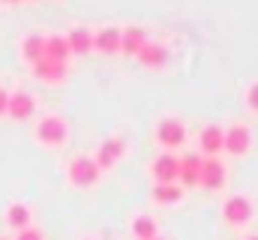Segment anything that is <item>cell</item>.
<instances>
[{"mask_svg":"<svg viewBox=\"0 0 258 240\" xmlns=\"http://www.w3.org/2000/svg\"><path fill=\"white\" fill-rule=\"evenodd\" d=\"M33 135H36V141L45 144V147H60L66 138H69V123H66L60 114H45V117L36 120Z\"/></svg>","mask_w":258,"mask_h":240,"instance_id":"cell-1","label":"cell"},{"mask_svg":"<svg viewBox=\"0 0 258 240\" xmlns=\"http://www.w3.org/2000/svg\"><path fill=\"white\" fill-rule=\"evenodd\" d=\"M99 165H96V159L93 156H75L72 162H69V180L75 183V186H93L96 180H99Z\"/></svg>","mask_w":258,"mask_h":240,"instance_id":"cell-2","label":"cell"},{"mask_svg":"<svg viewBox=\"0 0 258 240\" xmlns=\"http://www.w3.org/2000/svg\"><path fill=\"white\" fill-rule=\"evenodd\" d=\"M222 216H225V222H231V225H243V222L252 219V201H249L246 195H231V198L222 204Z\"/></svg>","mask_w":258,"mask_h":240,"instance_id":"cell-3","label":"cell"},{"mask_svg":"<svg viewBox=\"0 0 258 240\" xmlns=\"http://www.w3.org/2000/svg\"><path fill=\"white\" fill-rule=\"evenodd\" d=\"M183 138H186V126L177 117L159 120V126H156V141H159V144H165V147H180Z\"/></svg>","mask_w":258,"mask_h":240,"instance_id":"cell-4","label":"cell"},{"mask_svg":"<svg viewBox=\"0 0 258 240\" xmlns=\"http://www.w3.org/2000/svg\"><path fill=\"white\" fill-rule=\"evenodd\" d=\"M249 144H252L249 126L234 123V126H228V129H225V147H222V150H228L231 156H243V153L249 150Z\"/></svg>","mask_w":258,"mask_h":240,"instance_id":"cell-5","label":"cell"},{"mask_svg":"<svg viewBox=\"0 0 258 240\" xmlns=\"http://www.w3.org/2000/svg\"><path fill=\"white\" fill-rule=\"evenodd\" d=\"M6 114L12 120H30L36 114V99H33V93H27V90L9 93V108H6Z\"/></svg>","mask_w":258,"mask_h":240,"instance_id":"cell-6","label":"cell"},{"mask_svg":"<svg viewBox=\"0 0 258 240\" xmlns=\"http://www.w3.org/2000/svg\"><path fill=\"white\" fill-rule=\"evenodd\" d=\"M198 183L204 189H222V183H225V165L216 156H207L201 162V177H198Z\"/></svg>","mask_w":258,"mask_h":240,"instance_id":"cell-7","label":"cell"},{"mask_svg":"<svg viewBox=\"0 0 258 240\" xmlns=\"http://www.w3.org/2000/svg\"><path fill=\"white\" fill-rule=\"evenodd\" d=\"M66 72H69L66 63H57V60H48V57H42V60L33 63V75H36L39 81H45V84H57V81H63Z\"/></svg>","mask_w":258,"mask_h":240,"instance_id":"cell-8","label":"cell"},{"mask_svg":"<svg viewBox=\"0 0 258 240\" xmlns=\"http://www.w3.org/2000/svg\"><path fill=\"white\" fill-rule=\"evenodd\" d=\"M153 177H156V183H174V180L180 177V159L171 156V153L156 156V162H153Z\"/></svg>","mask_w":258,"mask_h":240,"instance_id":"cell-9","label":"cell"},{"mask_svg":"<svg viewBox=\"0 0 258 240\" xmlns=\"http://www.w3.org/2000/svg\"><path fill=\"white\" fill-rule=\"evenodd\" d=\"M198 144H201V150H204L207 156H216V153L225 147V129H222V126H216V123L204 126V129H201V135H198Z\"/></svg>","mask_w":258,"mask_h":240,"instance_id":"cell-10","label":"cell"},{"mask_svg":"<svg viewBox=\"0 0 258 240\" xmlns=\"http://www.w3.org/2000/svg\"><path fill=\"white\" fill-rule=\"evenodd\" d=\"M123 150H126L123 138H105V141L99 144V150H96V165H99V168H111V165L123 156Z\"/></svg>","mask_w":258,"mask_h":240,"instance_id":"cell-11","label":"cell"},{"mask_svg":"<svg viewBox=\"0 0 258 240\" xmlns=\"http://www.w3.org/2000/svg\"><path fill=\"white\" fill-rule=\"evenodd\" d=\"M66 42H69L72 54H87V51H93V30L84 27V24H78V27H72L66 33Z\"/></svg>","mask_w":258,"mask_h":240,"instance_id":"cell-12","label":"cell"},{"mask_svg":"<svg viewBox=\"0 0 258 240\" xmlns=\"http://www.w3.org/2000/svg\"><path fill=\"white\" fill-rule=\"evenodd\" d=\"M93 48L96 51H102V54H117L120 51V30L117 27H102V30H96L93 33Z\"/></svg>","mask_w":258,"mask_h":240,"instance_id":"cell-13","label":"cell"},{"mask_svg":"<svg viewBox=\"0 0 258 240\" xmlns=\"http://www.w3.org/2000/svg\"><path fill=\"white\" fill-rule=\"evenodd\" d=\"M138 60H141V66H147V69H159V66H165V60H168V48L159 45V42H144V48L138 51Z\"/></svg>","mask_w":258,"mask_h":240,"instance_id":"cell-14","label":"cell"},{"mask_svg":"<svg viewBox=\"0 0 258 240\" xmlns=\"http://www.w3.org/2000/svg\"><path fill=\"white\" fill-rule=\"evenodd\" d=\"M21 57L27 60L30 66H33L36 60L45 57V36H42V33H27V36L21 39Z\"/></svg>","mask_w":258,"mask_h":240,"instance_id":"cell-15","label":"cell"},{"mask_svg":"<svg viewBox=\"0 0 258 240\" xmlns=\"http://www.w3.org/2000/svg\"><path fill=\"white\" fill-rule=\"evenodd\" d=\"M69 42H66V33H48L45 36V57L57 60V63H66L69 60Z\"/></svg>","mask_w":258,"mask_h":240,"instance_id":"cell-16","label":"cell"},{"mask_svg":"<svg viewBox=\"0 0 258 240\" xmlns=\"http://www.w3.org/2000/svg\"><path fill=\"white\" fill-rule=\"evenodd\" d=\"M201 156L198 153H186L183 159H180V183L183 186H198V177H201Z\"/></svg>","mask_w":258,"mask_h":240,"instance_id":"cell-17","label":"cell"},{"mask_svg":"<svg viewBox=\"0 0 258 240\" xmlns=\"http://www.w3.org/2000/svg\"><path fill=\"white\" fill-rule=\"evenodd\" d=\"M144 42H147V36H144L141 27H126V30H120V51H123V54L138 57V51L144 48Z\"/></svg>","mask_w":258,"mask_h":240,"instance_id":"cell-18","label":"cell"},{"mask_svg":"<svg viewBox=\"0 0 258 240\" xmlns=\"http://www.w3.org/2000/svg\"><path fill=\"white\" fill-rule=\"evenodd\" d=\"M180 198H183V189L174 183H156L153 186V201H159V204H177Z\"/></svg>","mask_w":258,"mask_h":240,"instance_id":"cell-19","label":"cell"},{"mask_svg":"<svg viewBox=\"0 0 258 240\" xmlns=\"http://www.w3.org/2000/svg\"><path fill=\"white\" fill-rule=\"evenodd\" d=\"M6 222L12 225V228H27L30 225V210H27V204H9V210H6Z\"/></svg>","mask_w":258,"mask_h":240,"instance_id":"cell-20","label":"cell"},{"mask_svg":"<svg viewBox=\"0 0 258 240\" xmlns=\"http://www.w3.org/2000/svg\"><path fill=\"white\" fill-rule=\"evenodd\" d=\"M132 234L138 240H153L156 237V222L150 216H135L132 219Z\"/></svg>","mask_w":258,"mask_h":240,"instance_id":"cell-21","label":"cell"},{"mask_svg":"<svg viewBox=\"0 0 258 240\" xmlns=\"http://www.w3.org/2000/svg\"><path fill=\"white\" fill-rule=\"evenodd\" d=\"M15 240H42V231L27 225V228H21V231H18V237H15Z\"/></svg>","mask_w":258,"mask_h":240,"instance_id":"cell-22","label":"cell"},{"mask_svg":"<svg viewBox=\"0 0 258 240\" xmlns=\"http://www.w3.org/2000/svg\"><path fill=\"white\" fill-rule=\"evenodd\" d=\"M246 105H249L252 111H258V81L249 87V90H246Z\"/></svg>","mask_w":258,"mask_h":240,"instance_id":"cell-23","label":"cell"},{"mask_svg":"<svg viewBox=\"0 0 258 240\" xmlns=\"http://www.w3.org/2000/svg\"><path fill=\"white\" fill-rule=\"evenodd\" d=\"M6 108H9V90H6V87H0V117L6 114Z\"/></svg>","mask_w":258,"mask_h":240,"instance_id":"cell-24","label":"cell"},{"mask_svg":"<svg viewBox=\"0 0 258 240\" xmlns=\"http://www.w3.org/2000/svg\"><path fill=\"white\" fill-rule=\"evenodd\" d=\"M0 3H6V6H15V3H21V0H0Z\"/></svg>","mask_w":258,"mask_h":240,"instance_id":"cell-25","label":"cell"},{"mask_svg":"<svg viewBox=\"0 0 258 240\" xmlns=\"http://www.w3.org/2000/svg\"><path fill=\"white\" fill-rule=\"evenodd\" d=\"M243 240H258V234H252V237H243Z\"/></svg>","mask_w":258,"mask_h":240,"instance_id":"cell-26","label":"cell"},{"mask_svg":"<svg viewBox=\"0 0 258 240\" xmlns=\"http://www.w3.org/2000/svg\"><path fill=\"white\" fill-rule=\"evenodd\" d=\"M153 240H162V237H153Z\"/></svg>","mask_w":258,"mask_h":240,"instance_id":"cell-27","label":"cell"},{"mask_svg":"<svg viewBox=\"0 0 258 240\" xmlns=\"http://www.w3.org/2000/svg\"><path fill=\"white\" fill-rule=\"evenodd\" d=\"M0 240H9V237H0Z\"/></svg>","mask_w":258,"mask_h":240,"instance_id":"cell-28","label":"cell"}]
</instances>
